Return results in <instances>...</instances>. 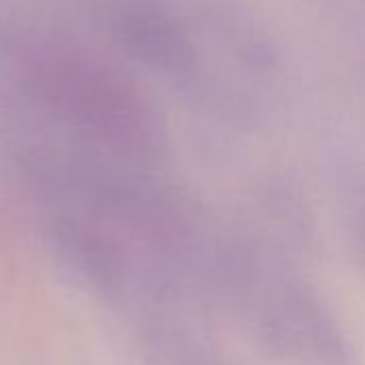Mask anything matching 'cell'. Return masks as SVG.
Instances as JSON below:
<instances>
[{
  "label": "cell",
  "mask_w": 365,
  "mask_h": 365,
  "mask_svg": "<svg viewBox=\"0 0 365 365\" xmlns=\"http://www.w3.org/2000/svg\"><path fill=\"white\" fill-rule=\"evenodd\" d=\"M0 131L14 157L80 153L159 168L168 129L135 78L39 20L0 24Z\"/></svg>",
  "instance_id": "6da1fadb"
},
{
  "label": "cell",
  "mask_w": 365,
  "mask_h": 365,
  "mask_svg": "<svg viewBox=\"0 0 365 365\" xmlns=\"http://www.w3.org/2000/svg\"><path fill=\"white\" fill-rule=\"evenodd\" d=\"M106 31L138 63L202 93L207 63L190 24L161 0H101Z\"/></svg>",
  "instance_id": "3957f363"
},
{
  "label": "cell",
  "mask_w": 365,
  "mask_h": 365,
  "mask_svg": "<svg viewBox=\"0 0 365 365\" xmlns=\"http://www.w3.org/2000/svg\"><path fill=\"white\" fill-rule=\"evenodd\" d=\"M333 198L346 250L365 279V159L344 157L333 168Z\"/></svg>",
  "instance_id": "5b68a950"
},
{
  "label": "cell",
  "mask_w": 365,
  "mask_h": 365,
  "mask_svg": "<svg viewBox=\"0 0 365 365\" xmlns=\"http://www.w3.org/2000/svg\"><path fill=\"white\" fill-rule=\"evenodd\" d=\"M211 312L198 305H174L129 322L146 365H239L217 339Z\"/></svg>",
  "instance_id": "277c9868"
},
{
  "label": "cell",
  "mask_w": 365,
  "mask_h": 365,
  "mask_svg": "<svg viewBox=\"0 0 365 365\" xmlns=\"http://www.w3.org/2000/svg\"><path fill=\"white\" fill-rule=\"evenodd\" d=\"M209 301L277 365H363L348 324L299 254L258 228L222 222Z\"/></svg>",
  "instance_id": "7a4b0ae2"
}]
</instances>
